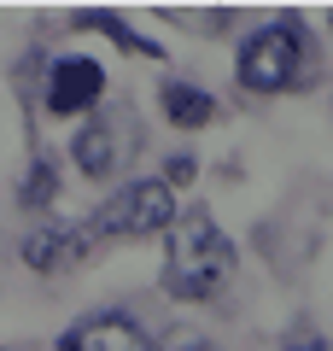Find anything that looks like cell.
<instances>
[{"instance_id": "6da1fadb", "label": "cell", "mask_w": 333, "mask_h": 351, "mask_svg": "<svg viewBox=\"0 0 333 351\" xmlns=\"http://www.w3.org/2000/svg\"><path fill=\"white\" fill-rule=\"evenodd\" d=\"M164 234H170V252H164V293L170 299L210 304L234 281V240L217 228L210 211H175Z\"/></svg>"}, {"instance_id": "7a4b0ae2", "label": "cell", "mask_w": 333, "mask_h": 351, "mask_svg": "<svg viewBox=\"0 0 333 351\" xmlns=\"http://www.w3.org/2000/svg\"><path fill=\"white\" fill-rule=\"evenodd\" d=\"M175 223V193L164 182H129L117 188L94 217L82 223L88 246H106V240H147V234H164Z\"/></svg>"}, {"instance_id": "3957f363", "label": "cell", "mask_w": 333, "mask_h": 351, "mask_svg": "<svg viewBox=\"0 0 333 351\" xmlns=\"http://www.w3.org/2000/svg\"><path fill=\"white\" fill-rule=\"evenodd\" d=\"M304 59H310L304 24L281 18V24H269V29H258V36H246V47H240V88H251V94H281V88L298 82Z\"/></svg>"}, {"instance_id": "277c9868", "label": "cell", "mask_w": 333, "mask_h": 351, "mask_svg": "<svg viewBox=\"0 0 333 351\" xmlns=\"http://www.w3.org/2000/svg\"><path fill=\"white\" fill-rule=\"evenodd\" d=\"M88 252L94 246H88L82 223H41L36 234L24 240V269H36V276H64V269H76Z\"/></svg>"}, {"instance_id": "5b68a950", "label": "cell", "mask_w": 333, "mask_h": 351, "mask_svg": "<svg viewBox=\"0 0 333 351\" xmlns=\"http://www.w3.org/2000/svg\"><path fill=\"white\" fill-rule=\"evenodd\" d=\"M59 351H152V346H147V328L129 311H99V316H82L59 339Z\"/></svg>"}, {"instance_id": "8992f818", "label": "cell", "mask_w": 333, "mask_h": 351, "mask_svg": "<svg viewBox=\"0 0 333 351\" xmlns=\"http://www.w3.org/2000/svg\"><path fill=\"white\" fill-rule=\"evenodd\" d=\"M106 94V71L94 59H59L47 76V112L53 117H76Z\"/></svg>"}, {"instance_id": "52a82bcc", "label": "cell", "mask_w": 333, "mask_h": 351, "mask_svg": "<svg viewBox=\"0 0 333 351\" xmlns=\"http://www.w3.org/2000/svg\"><path fill=\"white\" fill-rule=\"evenodd\" d=\"M71 158H76V170H82L88 182H106V176L117 170V158H123L117 123H111V117H88V129H76V141H71Z\"/></svg>"}, {"instance_id": "ba28073f", "label": "cell", "mask_w": 333, "mask_h": 351, "mask_svg": "<svg viewBox=\"0 0 333 351\" xmlns=\"http://www.w3.org/2000/svg\"><path fill=\"white\" fill-rule=\"evenodd\" d=\"M164 117H170L175 129H205L210 117H217V100H210L205 88H193V82H164Z\"/></svg>"}, {"instance_id": "9c48e42d", "label": "cell", "mask_w": 333, "mask_h": 351, "mask_svg": "<svg viewBox=\"0 0 333 351\" xmlns=\"http://www.w3.org/2000/svg\"><path fill=\"white\" fill-rule=\"evenodd\" d=\"M76 29H94V36H111L123 53H140V59H158V47H152L147 36H135V29L123 24L117 12H106V6H88V12H76Z\"/></svg>"}, {"instance_id": "30bf717a", "label": "cell", "mask_w": 333, "mask_h": 351, "mask_svg": "<svg viewBox=\"0 0 333 351\" xmlns=\"http://www.w3.org/2000/svg\"><path fill=\"white\" fill-rule=\"evenodd\" d=\"M53 199H59V158L41 152V158L24 170V182H18V205H24V211H47Z\"/></svg>"}, {"instance_id": "8fae6325", "label": "cell", "mask_w": 333, "mask_h": 351, "mask_svg": "<svg viewBox=\"0 0 333 351\" xmlns=\"http://www.w3.org/2000/svg\"><path fill=\"white\" fill-rule=\"evenodd\" d=\"M193 176H199V158H193V152H175V158L164 164V176H158V182H164V188L175 193V188H187Z\"/></svg>"}, {"instance_id": "7c38bea8", "label": "cell", "mask_w": 333, "mask_h": 351, "mask_svg": "<svg viewBox=\"0 0 333 351\" xmlns=\"http://www.w3.org/2000/svg\"><path fill=\"white\" fill-rule=\"evenodd\" d=\"M293 351H328V339H304V346H293Z\"/></svg>"}, {"instance_id": "4fadbf2b", "label": "cell", "mask_w": 333, "mask_h": 351, "mask_svg": "<svg viewBox=\"0 0 333 351\" xmlns=\"http://www.w3.org/2000/svg\"><path fill=\"white\" fill-rule=\"evenodd\" d=\"M170 351H210L205 339H187V346H170Z\"/></svg>"}]
</instances>
